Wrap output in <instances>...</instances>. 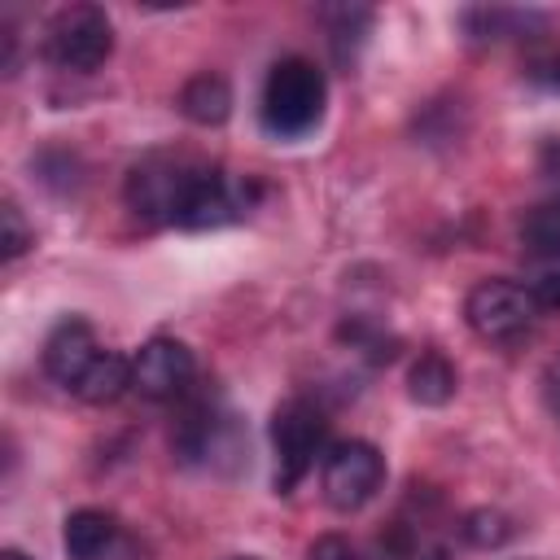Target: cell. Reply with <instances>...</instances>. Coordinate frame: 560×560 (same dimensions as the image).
<instances>
[{
	"mask_svg": "<svg viewBox=\"0 0 560 560\" xmlns=\"http://www.w3.org/2000/svg\"><path fill=\"white\" fill-rule=\"evenodd\" d=\"M324 105H328L324 70L306 57H280L262 79L258 118L276 140H302L324 122Z\"/></svg>",
	"mask_w": 560,
	"mask_h": 560,
	"instance_id": "6da1fadb",
	"label": "cell"
},
{
	"mask_svg": "<svg viewBox=\"0 0 560 560\" xmlns=\"http://www.w3.org/2000/svg\"><path fill=\"white\" fill-rule=\"evenodd\" d=\"M267 438H271V455H276L271 486H276V494H293L306 481V472L315 468V459H324V451H328V420L306 398H289L271 411Z\"/></svg>",
	"mask_w": 560,
	"mask_h": 560,
	"instance_id": "7a4b0ae2",
	"label": "cell"
},
{
	"mask_svg": "<svg viewBox=\"0 0 560 560\" xmlns=\"http://www.w3.org/2000/svg\"><path fill=\"white\" fill-rule=\"evenodd\" d=\"M201 175V162L179 158V153H149L127 171L122 197L144 223H175L192 184Z\"/></svg>",
	"mask_w": 560,
	"mask_h": 560,
	"instance_id": "3957f363",
	"label": "cell"
},
{
	"mask_svg": "<svg viewBox=\"0 0 560 560\" xmlns=\"http://www.w3.org/2000/svg\"><path fill=\"white\" fill-rule=\"evenodd\" d=\"M109 52H114V22L101 4H70V9L52 13V22L44 31V57L57 70L92 74L109 61Z\"/></svg>",
	"mask_w": 560,
	"mask_h": 560,
	"instance_id": "277c9868",
	"label": "cell"
},
{
	"mask_svg": "<svg viewBox=\"0 0 560 560\" xmlns=\"http://www.w3.org/2000/svg\"><path fill=\"white\" fill-rule=\"evenodd\" d=\"M538 315H542V311H538L529 284L508 280V276L481 280V284H472V293L464 298V319H468V328H472L481 341H494V346L521 341V337L538 324Z\"/></svg>",
	"mask_w": 560,
	"mask_h": 560,
	"instance_id": "5b68a950",
	"label": "cell"
},
{
	"mask_svg": "<svg viewBox=\"0 0 560 560\" xmlns=\"http://www.w3.org/2000/svg\"><path fill=\"white\" fill-rule=\"evenodd\" d=\"M385 481V455L363 442V438H346V442H332L324 451V468H319V486H324V499L328 508L337 512H354L363 508Z\"/></svg>",
	"mask_w": 560,
	"mask_h": 560,
	"instance_id": "8992f818",
	"label": "cell"
},
{
	"mask_svg": "<svg viewBox=\"0 0 560 560\" xmlns=\"http://www.w3.org/2000/svg\"><path fill=\"white\" fill-rule=\"evenodd\" d=\"M197 381V359L175 337H149L131 354V389L149 402H179Z\"/></svg>",
	"mask_w": 560,
	"mask_h": 560,
	"instance_id": "52a82bcc",
	"label": "cell"
},
{
	"mask_svg": "<svg viewBox=\"0 0 560 560\" xmlns=\"http://www.w3.org/2000/svg\"><path fill=\"white\" fill-rule=\"evenodd\" d=\"M258 201V184L254 179H236L219 166H201L175 228H188V232H201V228H223V223H236L254 210Z\"/></svg>",
	"mask_w": 560,
	"mask_h": 560,
	"instance_id": "ba28073f",
	"label": "cell"
},
{
	"mask_svg": "<svg viewBox=\"0 0 560 560\" xmlns=\"http://www.w3.org/2000/svg\"><path fill=\"white\" fill-rule=\"evenodd\" d=\"M70 560H149V547L140 534H131L114 512L105 508H79L66 516L61 529Z\"/></svg>",
	"mask_w": 560,
	"mask_h": 560,
	"instance_id": "9c48e42d",
	"label": "cell"
},
{
	"mask_svg": "<svg viewBox=\"0 0 560 560\" xmlns=\"http://www.w3.org/2000/svg\"><path fill=\"white\" fill-rule=\"evenodd\" d=\"M96 354H101V341H96L92 324L79 319V315H70V319H61V324L48 332V341H44V372H48L57 385L74 389L79 376L96 363Z\"/></svg>",
	"mask_w": 560,
	"mask_h": 560,
	"instance_id": "30bf717a",
	"label": "cell"
},
{
	"mask_svg": "<svg viewBox=\"0 0 560 560\" xmlns=\"http://www.w3.org/2000/svg\"><path fill=\"white\" fill-rule=\"evenodd\" d=\"M179 114L197 127H219L228 114H232V83L214 70H201L192 74L184 88H179Z\"/></svg>",
	"mask_w": 560,
	"mask_h": 560,
	"instance_id": "8fae6325",
	"label": "cell"
},
{
	"mask_svg": "<svg viewBox=\"0 0 560 560\" xmlns=\"http://www.w3.org/2000/svg\"><path fill=\"white\" fill-rule=\"evenodd\" d=\"M127 389H131V359L118 354V350H101L96 363H92V368L79 376V385H74V394H79L83 402H92V407L118 402Z\"/></svg>",
	"mask_w": 560,
	"mask_h": 560,
	"instance_id": "7c38bea8",
	"label": "cell"
},
{
	"mask_svg": "<svg viewBox=\"0 0 560 560\" xmlns=\"http://www.w3.org/2000/svg\"><path fill=\"white\" fill-rule=\"evenodd\" d=\"M455 385H459V376H455L451 359L438 354V350H424V354L411 363V372H407V394H411L416 402H424V407L451 402V398H455Z\"/></svg>",
	"mask_w": 560,
	"mask_h": 560,
	"instance_id": "4fadbf2b",
	"label": "cell"
},
{
	"mask_svg": "<svg viewBox=\"0 0 560 560\" xmlns=\"http://www.w3.org/2000/svg\"><path fill=\"white\" fill-rule=\"evenodd\" d=\"M521 245H525V254L560 267V197L538 201L534 210H525V219H521Z\"/></svg>",
	"mask_w": 560,
	"mask_h": 560,
	"instance_id": "5bb4252c",
	"label": "cell"
},
{
	"mask_svg": "<svg viewBox=\"0 0 560 560\" xmlns=\"http://www.w3.org/2000/svg\"><path fill=\"white\" fill-rule=\"evenodd\" d=\"M534 22H542V18H538V13H525V9H468V13H464V26H468L477 39L525 35Z\"/></svg>",
	"mask_w": 560,
	"mask_h": 560,
	"instance_id": "9a60e30c",
	"label": "cell"
},
{
	"mask_svg": "<svg viewBox=\"0 0 560 560\" xmlns=\"http://www.w3.org/2000/svg\"><path fill=\"white\" fill-rule=\"evenodd\" d=\"M512 534V525H508V516L503 512H468L464 516V538L472 542V547H499L503 538Z\"/></svg>",
	"mask_w": 560,
	"mask_h": 560,
	"instance_id": "2e32d148",
	"label": "cell"
},
{
	"mask_svg": "<svg viewBox=\"0 0 560 560\" xmlns=\"http://www.w3.org/2000/svg\"><path fill=\"white\" fill-rule=\"evenodd\" d=\"M0 223H4V236H0V245H4V258L13 262V258H22V254L35 245V232H31V223L22 219L18 201H4V206H0Z\"/></svg>",
	"mask_w": 560,
	"mask_h": 560,
	"instance_id": "e0dca14e",
	"label": "cell"
},
{
	"mask_svg": "<svg viewBox=\"0 0 560 560\" xmlns=\"http://www.w3.org/2000/svg\"><path fill=\"white\" fill-rule=\"evenodd\" d=\"M529 293H534L538 311H560V267H542L529 280Z\"/></svg>",
	"mask_w": 560,
	"mask_h": 560,
	"instance_id": "ac0fdd59",
	"label": "cell"
},
{
	"mask_svg": "<svg viewBox=\"0 0 560 560\" xmlns=\"http://www.w3.org/2000/svg\"><path fill=\"white\" fill-rule=\"evenodd\" d=\"M306 560H359V556H354V547H350L341 534H324V538L311 542Z\"/></svg>",
	"mask_w": 560,
	"mask_h": 560,
	"instance_id": "d6986e66",
	"label": "cell"
},
{
	"mask_svg": "<svg viewBox=\"0 0 560 560\" xmlns=\"http://www.w3.org/2000/svg\"><path fill=\"white\" fill-rule=\"evenodd\" d=\"M547 402H551V411H556V420H560V359L547 368Z\"/></svg>",
	"mask_w": 560,
	"mask_h": 560,
	"instance_id": "ffe728a7",
	"label": "cell"
},
{
	"mask_svg": "<svg viewBox=\"0 0 560 560\" xmlns=\"http://www.w3.org/2000/svg\"><path fill=\"white\" fill-rule=\"evenodd\" d=\"M0 560H31V556H22L18 547H4V551H0Z\"/></svg>",
	"mask_w": 560,
	"mask_h": 560,
	"instance_id": "44dd1931",
	"label": "cell"
},
{
	"mask_svg": "<svg viewBox=\"0 0 560 560\" xmlns=\"http://www.w3.org/2000/svg\"><path fill=\"white\" fill-rule=\"evenodd\" d=\"M551 88H556V92H560V57H556V61H551Z\"/></svg>",
	"mask_w": 560,
	"mask_h": 560,
	"instance_id": "7402d4cb",
	"label": "cell"
},
{
	"mask_svg": "<svg viewBox=\"0 0 560 560\" xmlns=\"http://www.w3.org/2000/svg\"><path fill=\"white\" fill-rule=\"evenodd\" d=\"M236 560H258V556H236Z\"/></svg>",
	"mask_w": 560,
	"mask_h": 560,
	"instance_id": "603a6c76",
	"label": "cell"
}]
</instances>
